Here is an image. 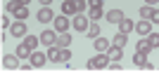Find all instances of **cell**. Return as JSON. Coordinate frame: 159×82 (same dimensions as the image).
Masks as SVG:
<instances>
[{
  "label": "cell",
  "mask_w": 159,
  "mask_h": 82,
  "mask_svg": "<svg viewBox=\"0 0 159 82\" xmlns=\"http://www.w3.org/2000/svg\"><path fill=\"white\" fill-rule=\"evenodd\" d=\"M69 59H71V49H69V47H62L60 49V63H69Z\"/></svg>",
  "instance_id": "484cf974"
},
{
  "label": "cell",
  "mask_w": 159,
  "mask_h": 82,
  "mask_svg": "<svg viewBox=\"0 0 159 82\" xmlns=\"http://www.w3.org/2000/svg\"><path fill=\"white\" fill-rule=\"evenodd\" d=\"M62 14H66V17L79 14V12H76V5H74V0H64V2H62Z\"/></svg>",
  "instance_id": "9a60e30c"
},
{
  "label": "cell",
  "mask_w": 159,
  "mask_h": 82,
  "mask_svg": "<svg viewBox=\"0 0 159 82\" xmlns=\"http://www.w3.org/2000/svg\"><path fill=\"white\" fill-rule=\"evenodd\" d=\"M71 35H69V33H60V38H57V47H69V45H71Z\"/></svg>",
  "instance_id": "603a6c76"
},
{
  "label": "cell",
  "mask_w": 159,
  "mask_h": 82,
  "mask_svg": "<svg viewBox=\"0 0 159 82\" xmlns=\"http://www.w3.org/2000/svg\"><path fill=\"white\" fill-rule=\"evenodd\" d=\"M88 17H90L93 21H98V19L105 17V10H102V7H90V10H88Z\"/></svg>",
  "instance_id": "44dd1931"
},
{
  "label": "cell",
  "mask_w": 159,
  "mask_h": 82,
  "mask_svg": "<svg viewBox=\"0 0 159 82\" xmlns=\"http://www.w3.org/2000/svg\"><path fill=\"white\" fill-rule=\"evenodd\" d=\"M76 5V12H86V0H74Z\"/></svg>",
  "instance_id": "83f0119b"
},
{
  "label": "cell",
  "mask_w": 159,
  "mask_h": 82,
  "mask_svg": "<svg viewBox=\"0 0 159 82\" xmlns=\"http://www.w3.org/2000/svg\"><path fill=\"white\" fill-rule=\"evenodd\" d=\"M60 49L62 47H57V45H52V47H48V59L55 63H60Z\"/></svg>",
  "instance_id": "e0dca14e"
},
{
  "label": "cell",
  "mask_w": 159,
  "mask_h": 82,
  "mask_svg": "<svg viewBox=\"0 0 159 82\" xmlns=\"http://www.w3.org/2000/svg\"><path fill=\"white\" fill-rule=\"evenodd\" d=\"M109 63H112V59H109V54H100V57H93V59H88V70H100V68H109Z\"/></svg>",
  "instance_id": "7a4b0ae2"
},
{
  "label": "cell",
  "mask_w": 159,
  "mask_h": 82,
  "mask_svg": "<svg viewBox=\"0 0 159 82\" xmlns=\"http://www.w3.org/2000/svg\"><path fill=\"white\" fill-rule=\"evenodd\" d=\"M7 12L12 14L14 19H19V21H24V19H29V5H19L17 0H12V2H7Z\"/></svg>",
  "instance_id": "6da1fadb"
},
{
  "label": "cell",
  "mask_w": 159,
  "mask_h": 82,
  "mask_svg": "<svg viewBox=\"0 0 159 82\" xmlns=\"http://www.w3.org/2000/svg\"><path fill=\"white\" fill-rule=\"evenodd\" d=\"M50 2H52V0H40V5H43V7H50Z\"/></svg>",
  "instance_id": "d6a6232c"
},
{
  "label": "cell",
  "mask_w": 159,
  "mask_h": 82,
  "mask_svg": "<svg viewBox=\"0 0 159 82\" xmlns=\"http://www.w3.org/2000/svg\"><path fill=\"white\" fill-rule=\"evenodd\" d=\"M135 33H138L140 38H147V35L152 33V21L150 19H140V24H135Z\"/></svg>",
  "instance_id": "8992f818"
},
{
  "label": "cell",
  "mask_w": 159,
  "mask_h": 82,
  "mask_svg": "<svg viewBox=\"0 0 159 82\" xmlns=\"http://www.w3.org/2000/svg\"><path fill=\"white\" fill-rule=\"evenodd\" d=\"M38 42H40V35L36 38V35H31V33H29L26 38H24V45H26L29 49H36V47H38Z\"/></svg>",
  "instance_id": "ffe728a7"
},
{
  "label": "cell",
  "mask_w": 159,
  "mask_h": 82,
  "mask_svg": "<svg viewBox=\"0 0 159 82\" xmlns=\"http://www.w3.org/2000/svg\"><path fill=\"white\" fill-rule=\"evenodd\" d=\"M147 40H150V45H152L154 49L159 47V33H150V35H147Z\"/></svg>",
  "instance_id": "4316f807"
},
{
  "label": "cell",
  "mask_w": 159,
  "mask_h": 82,
  "mask_svg": "<svg viewBox=\"0 0 159 82\" xmlns=\"http://www.w3.org/2000/svg\"><path fill=\"white\" fill-rule=\"evenodd\" d=\"M10 35H14V38H26L29 31H26V24L24 21H12V26H10Z\"/></svg>",
  "instance_id": "277c9868"
},
{
  "label": "cell",
  "mask_w": 159,
  "mask_h": 82,
  "mask_svg": "<svg viewBox=\"0 0 159 82\" xmlns=\"http://www.w3.org/2000/svg\"><path fill=\"white\" fill-rule=\"evenodd\" d=\"M138 14H140V19H152L154 7H152V5H143V7L138 10Z\"/></svg>",
  "instance_id": "d6986e66"
},
{
  "label": "cell",
  "mask_w": 159,
  "mask_h": 82,
  "mask_svg": "<svg viewBox=\"0 0 159 82\" xmlns=\"http://www.w3.org/2000/svg\"><path fill=\"white\" fill-rule=\"evenodd\" d=\"M131 31H135V24H133L131 19H124V21L119 24V33H126V35H128Z\"/></svg>",
  "instance_id": "ac0fdd59"
},
{
  "label": "cell",
  "mask_w": 159,
  "mask_h": 82,
  "mask_svg": "<svg viewBox=\"0 0 159 82\" xmlns=\"http://www.w3.org/2000/svg\"><path fill=\"white\" fill-rule=\"evenodd\" d=\"M152 49H154V47L150 45V40H147V38H140L138 45H135V52H140V54H150Z\"/></svg>",
  "instance_id": "5bb4252c"
},
{
  "label": "cell",
  "mask_w": 159,
  "mask_h": 82,
  "mask_svg": "<svg viewBox=\"0 0 159 82\" xmlns=\"http://www.w3.org/2000/svg\"><path fill=\"white\" fill-rule=\"evenodd\" d=\"M133 63L138 66V68H145V70H152L154 63L147 61V54H140V52H135V57H133Z\"/></svg>",
  "instance_id": "ba28073f"
},
{
  "label": "cell",
  "mask_w": 159,
  "mask_h": 82,
  "mask_svg": "<svg viewBox=\"0 0 159 82\" xmlns=\"http://www.w3.org/2000/svg\"><path fill=\"white\" fill-rule=\"evenodd\" d=\"M57 38H60V33H57V31H50V28H45V31L40 33V42L45 45V47L57 45Z\"/></svg>",
  "instance_id": "5b68a950"
},
{
  "label": "cell",
  "mask_w": 159,
  "mask_h": 82,
  "mask_svg": "<svg viewBox=\"0 0 159 82\" xmlns=\"http://www.w3.org/2000/svg\"><path fill=\"white\" fill-rule=\"evenodd\" d=\"M126 42H128V35H126V33H116L112 45H116V47H126Z\"/></svg>",
  "instance_id": "cb8c5ba5"
},
{
  "label": "cell",
  "mask_w": 159,
  "mask_h": 82,
  "mask_svg": "<svg viewBox=\"0 0 159 82\" xmlns=\"http://www.w3.org/2000/svg\"><path fill=\"white\" fill-rule=\"evenodd\" d=\"M31 52H33V49H29L26 45L21 42L19 47H17V52H14V54H17V57H19V59H29V57H31Z\"/></svg>",
  "instance_id": "7402d4cb"
},
{
  "label": "cell",
  "mask_w": 159,
  "mask_h": 82,
  "mask_svg": "<svg viewBox=\"0 0 159 82\" xmlns=\"http://www.w3.org/2000/svg\"><path fill=\"white\" fill-rule=\"evenodd\" d=\"M105 19H107V21H109V24H116V26H119V24H121V21L126 19V14L121 12V10H109V12H107V14H105Z\"/></svg>",
  "instance_id": "9c48e42d"
},
{
  "label": "cell",
  "mask_w": 159,
  "mask_h": 82,
  "mask_svg": "<svg viewBox=\"0 0 159 82\" xmlns=\"http://www.w3.org/2000/svg\"><path fill=\"white\" fill-rule=\"evenodd\" d=\"M71 26L76 28L79 33H86L88 28H90V17H86L83 12H79L76 17H74V21H71Z\"/></svg>",
  "instance_id": "3957f363"
},
{
  "label": "cell",
  "mask_w": 159,
  "mask_h": 82,
  "mask_svg": "<svg viewBox=\"0 0 159 82\" xmlns=\"http://www.w3.org/2000/svg\"><path fill=\"white\" fill-rule=\"evenodd\" d=\"M88 5L90 7H102V0H88Z\"/></svg>",
  "instance_id": "f546056e"
},
{
  "label": "cell",
  "mask_w": 159,
  "mask_h": 82,
  "mask_svg": "<svg viewBox=\"0 0 159 82\" xmlns=\"http://www.w3.org/2000/svg\"><path fill=\"white\" fill-rule=\"evenodd\" d=\"M86 33H88V38H93V40L100 38V26H98V21H93V24H90V28H88Z\"/></svg>",
  "instance_id": "d4e9b609"
},
{
  "label": "cell",
  "mask_w": 159,
  "mask_h": 82,
  "mask_svg": "<svg viewBox=\"0 0 159 82\" xmlns=\"http://www.w3.org/2000/svg\"><path fill=\"white\" fill-rule=\"evenodd\" d=\"M107 54H109V59H112V61H121V54H124V47H116V45H112V47L107 49Z\"/></svg>",
  "instance_id": "2e32d148"
},
{
  "label": "cell",
  "mask_w": 159,
  "mask_h": 82,
  "mask_svg": "<svg viewBox=\"0 0 159 82\" xmlns=\"http://www.w3.org/2000/svg\"><path fill=\"white\" fill-rule=\"evenodd\" d=\"M150 21H152V24H159V10H154V14H152V19H150Z\"/></svg>",
  "instance_id": "1f68e13d"
},
{
  "label": "cell",
  "mask_w": 159,
  "mask_h": 82,
  "mask_svg": "<svg viewBox=\"0 0 159 82\" xmlns=\"http://www.w3.org/2000/svg\"><path fill=\"white\" fill-rule=\"evenodd\" d=\"M2 66H5L7 70L19 68V66H21V63H19V57H17V54H5V57H2Z\"/></svg>",
  "instance_id": "7c38bea8"
},
{
  "label": "cell",
  "mask_w": 159,
  "mask_h": 82,
  "mask_svg": "<svg viewBox=\"0 0 159 82\" xmlns=\"http://www.w3.org/2000/svg\"><path fill=\"white\" fill-rule=\"evenodd\" d=\"M93 45H95V52H98V54H105V52L112 47L107 38H95V40H93Z\"/></svg>",
  "instance_id": "4fadbf2b"
},
{
  "label": "cell",
  "mask_w": 159,
  "mask_h": 82,
  "mask_svg": "<svg viewBox=\"0 0 159 82\" xmlns=\"http://www.w3.org/2000/svg\"><path fill=\"white\" fill-rule=\"evenodd\" d=\"M0 26H2V31H5V28H10V26H12V24H10V12H7L5 17H2V21H0Z\"/></svg>",
  "instance_id": "f1b7e54d"
},
{
  "label": "cell",
  "mask_w": 159,
  "mask_h": 82,
  "mask_svg": "<svg viewBox=\"0 0 159 82\" xmlns=\"http://www.w3.org/2000/svg\"><path fill=\"white\" fill-rule=\"evenodd\" d=\"M17 2H19V5H29V2H31V0H17Z\"/></svg>",
  "instance_id": "e575fe53"
},
{
  "label": "cell",
  "mask_w": 159,
  "mask_h": 82,
  "mask_svg": "<svg viewBox=\"0 0 159 82\" xmlns=\"http://www.w3.org/2000/svg\"><path fill=\"white\" fill-rule=\"evenodd\" d=\"M31 63H33V68H43L48 63V54H43V52H31Z\"/></svg>",
  "instance_id": "8fae6325"
},
{
  "label": "cell",
  "mask_w": 159,
  "mask_h": 82,
  "mask_svg": "<svg viewBox=\"0 0 159 82\" xmlns=\"http://www.w3.org/2000/svg\"><path fill=\"white\" fill-rule=\"evenodd\" d=\"M55 31L57 33H69V26H71V21L66 19V14H62V17H55Z\"/></svg>",
  "instance_id": "52a82bcc"
},
{
  "label": "cell",
  "mask_w": 159,
  "mask_h": 82,
  "mask_svg": "<svg viewBox=\"0 0 159 82\" xmlns=\"http://www.w3.org/2000/svg\"><path fill=\"white\" fill-rule=\"evenodd\" d=\"M109 68H112V70H121V63L119 61H112V63H109Z\"/></svg>",
  "instance_id": "4dcf8cb0"
},
{
  "label": "cell",
  "mask_w": 159,
  "mask_h": 82,
  "mask_svg": "<svg viewBox=\"0 0 159 82\" xmlns=\"http://www.w3.org/2000/svg\"><path fill=\"white\" fill-rule=\"evenodd\" d=\"M145 2H147V5H152V7H154V5L159 2V0H145Z\"/></svg>",
  "instance_id": "836d02e7"
},
{
  "label": "cell",
  "mask_w": 159,
  "mask_h": 82,
  "mask_svg": "<svg viewBox=\"0 0 159 82\" xmlns=\"http://www.w3.org/2000/svg\"><path fill=\"white\" fill-rule=\"evenodd\" d=\"M36 17H38L40 24H50V21H55V12L50 10V7H40Z\"/></svg>",
  "instance_id": "30bf717a"
}]
</instances>
